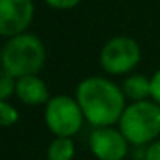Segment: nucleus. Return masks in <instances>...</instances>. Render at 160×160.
<instances>
[{
  "instance_id": "1",
  "label": "nucleus",
  "mask_w": 160,
  "mask_h": 160,
  "mask_svg": "<svg viewBox=\"0 0 160 160\" xmlns=\"http://www.w3.org/2000/svg\"><path fill=\"white\" fill-rule=\"evenodd\" d=\"M124 91L107 78L91 76L78 84L76 100L83 115L95 128H110L126 110Z\"/></svg>"
},
{
  "instance_id": "2",
  "label": "nucleus",
  "mask_w": 160,
  "mask_h": 160,
  "mask_svg": "<svg viewBox=\"0 0 160 160\" xmlns=\"http://www.w3.org/2000/svg\"><path fill=\"white\" fill-rule=\"evenodd\" d=\"M47 52L42 40L35 35L22 33L9 42L2 48V71L12 78L21 79L26 76H36L45 66Z\"/></svg>"
},
{
  "instance_id": "3",
  "label": "nucleus",
  "mask_w": 160,
  "mask_h": 160,
  "mask_svg": "<svg viewBox=\"0 0 160 160\" xmlns=\"http://www.w3.org/2000/svg\"><path fill=\"white\" fill-rule=\"evenodd\" d=\"M119 131L131 145H148L160 134V105L148 100L132 102L119 121Z\"/></svg>"
},
{
  "instance_id": "4",
  "label": "nucleus",
  "mask_w": 160,
  "mask_h": 160,
  "mask_svg": "<svg viewBox=\"0 0 160 160\" xmlns=\"http://www.w3.org/2000/svg\"><path fill=\"white\" fill-rule=\"evenodd\" d=\"M83 110L78 100L66 95L50 98L45 107V122L57 138H71L83 126Z\"/></svg>"
},
{
  "instance_id": "5",
  "label": "nucleus",
  "mask_w": 160,
  "mask_h": 160,
  "mask_svg": "<svg viewBox=\"0 0 160 160\" xmlns=\"http://www.w3.org/2000/svg\"><path fill=\"white\" fill-rule=\"evenodd\" d=\"M141 59L139 45L129 36H115L103 45L100 64L108 74H126L138 66Z\"/></svg>"
},
{
  "instance_id": "6",
  "label": "nucleus",
  "mask_w": 160,
  "mask_h": 160,
  "mask_svg": "<svg viewBox=\"0 0 160 160\" xmlns=\"http://www.w3.org/2000/svg\"><path fill=\"white\" fill-rule=\"evenodd\" d=\"M31 0H0V35L14 38L22 35L33 21Z\"/></svg>"
},
{
  "instance_id": "7",
  "label": "nucleus",
  "mask_w": 160,
  "mask_h": 160,
  "mask_svg": "<svg viewBox=\"0 0 160 160\" xmlns=\"http://www.w3.org/2000/svg\"><path fill=\"white\" fill-rule=\"evenodd\" d=\"M90 148L98 160H122L128 155V139L119 129L95 128L90 134Z\"/></svg>"
},
{
  "instance_id": "8",
  "label": "nucleus",
  "mask_w": 160,
  "mask_h": 160,
  "mask_svg": "<svg viewBox=\"0 0 160 160\" xmlns=\"http://www.w3.org/2000/svg\"><path fill=\"white\" fill-rule=\"evenodd\" d=\"M16 95L26 105H42L48 103V88L45 81L38 76H26L18 79L16 83Z\"/></svg>"
},
{
  "instance_id": "9",
  "label": "nucleus",
  "mask_w": 160,
  "mask_h": 160,
  "mask_svg": "<svg viewBox=\"0 0 160 160\" xmlns=\"http://www.w3.org/2000/svg\"><path fill=\"white\" fill-rule=\"evenodd\" d=\"M122 91H124L126 98H129V100L143 102L148 97H152V79L141 76V74H132V76L124 79Z\"/></svg>"
},
{
  "instance_id": "10",
  "label": "nucleus",
  "mask_w": 160,
  "mask_h": 160,
  "mask_svg": "<svg viewBox=\"0 0 160 160\" xmlns=\"http://www.w3.org/2000/svg\"><path fill=\"white\" fill-rule=\"evenodd\" d=\"M74 143L71 138H55L50 143L47 150V158L48 160H72L74 157Z\"/></svg>"
},
{
  "instance_id": "11",
  "label": "nucleus",
  "mask_w": 160,
  "mask_h": 160,
  "mask_svg": "<svg viewBox=\"0 0 160 160\" xmlns=\"http://www.w3.org/2000/svg\"><path fill=\"white\" fill-rule=\"evenodd\" d=\"M19 119L18 108L14 105L7 103V102H0V122L4 128H9V126L16 124Z\"/></svg>"
},
{
  "instance_id": "12",
  "label": "nucleus",
  "mask_w": 160,
  "mask_h": 160,
  "mask_svg": "<svg viewBox=\"0 0 160 160\" xmlns=\"http://www.w3.org/2000/svg\"><path fill=\"white\" fill-rule=\"evenodd\" d=\"M16 78H12L9 72L2 71V76H0V98L2 102H7V98L11 97L12 93H16Z\"/></svg>"
},
{
  "instance_id": "13",
  "label": "nucleus",
  "mask_w": 160,
  "mask_h": 160,
  "mask_svg": "<svg viewBox=\"0 0 160 160\" xmlns=\"http://www.w3.org/2000/svg\"><path fill=\"white\" fill-rule=\"evenodd\" d=\"M81 0H45V4L50 5L52 9H59V11H67L72 9L79 4Z\"/></svg>"
},
{
  "instance_id": "14",
  "label": "nucleus",
  "mask_w": 160,
  "mask_h": 160,
  "mask_svg": "<svg viewBox=\"0 0 160 160\" xmlns=\"http://www.w3.org/2000/svg\"><path fill=\"white\" fill-rule=\"evenodd\" d=\"M152 98L155 103L160 105V69L152 78Z\"/></svg>"
},
{
  "instance_id": "15",
  "label": "nucleus",
  "mask_w": 160,
  "mask_h": 160,
  "mask_svg": "<svg viewBox=\"0 0 160 160\" xmlns=\"http://www.w3.org/2000/svg\"><path fill=\"white\" fill-rule=\"evenodd\" d=\"M145 160H160V139L150 143V145L146 146Z\"/></svg>"
}]
</instances>
